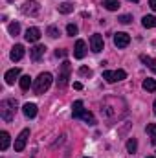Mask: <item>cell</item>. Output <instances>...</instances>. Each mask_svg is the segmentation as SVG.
<instances>
[{
    "label": "cell",
    "instance_id": "obj_1",
    "mask_svg": "<svg viewBox=\"0 0 156 158\" xmlns=\"http://www.w3.org/2000/svg\"><path fill=\"white\" fill-rule=\"evenodd\" d=\"M125 103L121 98H105L101 103V116L107 119H119L127 114V109H117V105Z\"/></svg>",
    "mask_w": 156,
    "mask_h": 158
},
{
    "label": "cell",
    "instance_id": "obj_2",
    "mask_svg": "<svg viewBox=\"0 0 156 158\" xmlns=\"http://www.w3.org/2000/svg\"><path fill=\"white\" fill-rule=\"evenodd\" d=\"M15 110H17V101L15 99H4L0 103V118L4 121H13L15 118Z\"/></svg>",
    "mask_w": 156,
    "mask_h": 158
},
{
    "label": "cell",
    "instance_id": "obj_3",
    "mask_svg": "<svg viewBox=\"0 0 156 158\" xmlns=\"http://www.w3.org/2000/svg\"><path fill=\"white\" fill-rule=\"evenodd\" d=\"M51 74L50 72H42L39 74V77L35 79V83H33V92L35 94H44L48 88H50V85H51Z\"/></svg>",
    "mask_w": 156,
    "mask_h": 158
},
{
    "label": "cell",
    "instance_id": "obj_4",
    "mask_svg": "<svg viewBox=\"0 0 156 158\" xmlns=\"http://www.w3.org/2000/svg\"><path fill=\"white\" fill-rule=\"evenodd\" d=\"M70 74H72V66L68 61H64L61 64V70H59V79H57V86L59 88H64L68 85V79H70Z\"/></svg>",
    "mask_w": 156,
    "mask_h": 158
},
{
    "label": "cell",
    "instance_id": "obj_5",
    "mask_svg": "<svg viewBox=\"0 0 156 158\" xmlns=\"http://www.w3.org/2000/svg\"><path fill=\"white\" fill-rule=\"evenodd\" d=\"M20 11H22L24 15L37 17L39 11H40V6H39V2H35V0H28V2H24V6L20 7Z\"/></svg>",
    "mask_w": 156,
    "mask_h": 158
},
{
    "label": "cell",
    "instance_id": "obj_6",
    "mask_svg": "<svg viewBox=\"0 0 156 158\" xmlns=\"http://www.w3.org/2000/svg\"><path fill=\"white\" fill-rule=\"evenodd\" d=\"M125 77H127L125 70H107V72H103V79L107 83H116V81H121Z\"/></svg>",
    "mask_w": 156,
    "mask_h": 158
},
{
    "label": "cell",
    "instance_id": "obj_7",
    "mask_svg": "<svg viewBox=\"0 0 156 158\" xmlns=\"http://www.w3.org/2000/svg\"><path fill=\"white\" fill-rule=\"evenodd\" d=\"M28 138H30V129H24L18 136H17V140H15V151L17 153H20V151H24V147H26V142H28Z\"/></svg>",
    "mask_w": 156,
    "mask_h": 158
},
{
    "label": "cell",
    "instance_id": "obj_8",
    "mask_svg": "<svg viewBox=\"0 0 156 158\" xmlns=\"http://www.w3.org/2000/svg\"><path fill=\"white\" fill-rule=\"evenodd\" d=\"M114 44H116L117 48H127L129 44H130V37H129V33H123V31H119L114 35Z\"/></svg>",
    "mask_w": 156,
    "mask_h": 158
},
{
    "label": "cell",
    "instance_id": "obj_9",
    "mask_svg": "<svg viewBox=\"0 0 156 158\" xmlns=\"http://www.w3.org/2000/svg\"><path fill=\"white\" fill-rule=\"evenodd\" d=\"M90 50L96 52V53L103 50V37H101L99 33H94V35L90 37Z\"/></svg>",
    "mask_w": 156,
    "mask_h": 158
},
{
    "label": "cell",
    "instance_id": "obj_10",
    "mask_svg": "<svg viewBox=\"0 0 156 158\" xmlns=\"http://www.w3.org/2000/svg\"><path fill=\"white\" fill-rule=\"evenodd\" d=\"M44 52H46V46H42V44H37V46H33L31 50H30V57H31V61H40V57L44 55Z\"/></svg>",
    "mask_w": 156,
    "mask_h": 158
},
{
    "label": "cell",
    "instance_id": "obj_11",
    "mask_svg": "<svg viewBox=\"0 0 156 158\" xmlns=\"http://www.w3.org/2000/svg\"><path fill=\"white\" fill-rule=\"evenodd\" d=\"M84 55H86V44H84V40L79 39L76 42V48H74V57L76 59H83Z\"/></svg>",
    "mask_w": 156,
    "mask_h": 158
},
{
    "label": "cell",
    "instance_id": "obj_12",
    "mask_svg": "<svg viewBox=\"0 0 156 158\" xmlns=\"http://www.w3.org/2000/svg\"><path fill=\"white\" fill-rule=\"evenodd\" d=\"M9 57H11V61H20V59L24 57V46H22V44H15V46L11 48Z\"/></svg>",
    "mask_w": 156,
    "mask_h": 158
},
{
    "label": "cell",
    "instance_id": "obj_13",
    "mask_svg": "<svg viewBox=\"0 0 156 158\" xmlns=\"http://www.w3.org/2000/svg\"><path fill=\"white\" fill-rule=\"evenodd\" d=\"M24 37H26L28 42H37V40L40 39V30L39 28H28Z\"/></svg>",
    "mask_w": 156,
    "mask_h": 158
},
{
    "label": "cell",
    "instance_id": "obj_14",
    "mask_svg": "<svg viewBox=\"0 0 156 158\" xmlns=\"http://www.w3.org/2000/svg\"><path fill=\"white\" fill-rule=\"evenodd\" d=\"M18 76H20V68H11V70H7V72H6L4 79H6V83H7V85H13V83L18 79Z\"/></svg>",
    "mask_w": 156,
    "mask_h": 158
},
{
    "label": "cell",
    "instance_id": "obj_15",
    "mask_svg": "<svg viewBox=\"0 0 156 158\" xmlns=\"http://www.w3.org/2000/svg\"><path fill=\"white\" fill-rule=\"evenodd\" d=\"M22 112H24L26 118H35L37 116V105L35 103H26L22 107Z\"/></svg>",
    "mask_w": 156,
    "mask_h": 158
},
{
    "label": "cell",
    "instance_id": "obj_16",
    "mask_svg": "<svg viewBox=\"0 0 156 158\" xmlns=\"http://www.w3.org/2000/svg\"><path fill=\"white\" fill-rule=\"evenodd\" d=\"M83 112H84V109H83V101H81V99L74 101V105H72V118H81Z\"/></svg>",
    "mask_w": 156,
    "mask_h": 158
},
{
    "label": "cell",
    "instance_id": "obj_17",
    "mask_svg": "<svg viewBox=\"0 0 156 158\" xmlns=\"http://www.w3.org/2000/svg\"><path fill=\"white\" fill-rule=\"evenodd\" d=\"M140 59H142V63H143V64H145L147 68H151V70H153V72L156 74V59L149 57V55H142Z\"/></svg>",
    "mask_w": 156,
    "mask_h": 158
},
{
    "label": "cell",
    "instance_id": "obj_18",
    "mask_svg": "<svg viewBox=\"0 0 156 158\" xmlns=\"http://www.w3.org/2000/svg\"><path fill=\"white\" fill-rule=\"evenodd\" d=\"M7 147H9V132L2 131V132H0V149L6 151Z\"/></svg>",
    "mask_w": 156,
    "mask_h": 158
},
{
    "label": "cell",
    "instance_id": "obj_19",
    "mask_svg": "<svg viewBox=\"0 0 156 158\" xmlns=\"http://www.w3.org/2000/svg\"><path fill=\"white\" fill-rule=\"evenodd\" d=\"M142 24H143L145 28H156V17L154 15H145V17L142 19Z\"/></svg>",
    "mask_w": 156,
    "mask_h": 158
},
{
    "label": "cell",
    "instance_id": "obj_20",
    "mask_svg": "<svg viewBox=\"0 0 156 158\" xmlns=\"http://www.w3.org/2000/svg\"><path fill=\"white\" fill-rule=\"evenodd\" d=\"M119 6H121L119 0H103V7L109 9V11H116Z\"/></svg>",
    "mask_w": 156,
    "mask_h": 158
},
{
    "label": "cell",
    "instance_id": "obj_21",
    "mask_svg": "<svg viewBox=\"0 0 156 158\" xmlns=\"http://www.w3.org/2000/svg\"><path fill=\"white\" fill-rule=\"evenodd\" d=\"M143 90H147V92H156V81L151 77H147L145 81H143Z\"/></svg>",
    "mask_w": 156,
    "mask_h": 158
},
{
    "label": "cell",
    "instance_id": "obj_22",
    "mask_svg": "<svg viewBox=\"0 0 156 158\" xmlns=\"http://www.w3.org/2000/svg\"><path fill=\"white\" fill-rule=\"evenodd\" d=\"M18 83H20V88L22 90H28L30 86H33V81H31L30 76H22V77L18 79Z\"/></svg>",
    "mask_w": 156,
    "mask_h": 158
},
{
    "label": "cell",
    "instance_id": "obj_23",
    "mask_svg": "<svg viewBox=\"0 0 156 158\" xmlns=\"http://www.w3.org/2000/svg\"><path fill=\"white\" fill-rule=\"evenodd\" d=\"M72 11H74V4H70V2H64L59 6V13H63V15H68Z\"/></svg>",
    "mask_w": 156,
    "mask_h": 158
},
{
    "label": "cell",
    "instance_id": "obj_24",
    "mask_svg": "<svg viewBox=\"0 0 156 158\" xmlns=\"http://www.w3.org/2000/svg\"><path fill=\"white\" fill-rule=\"evenodd\" d=\"M7 31H9L13 37L18 35V33H20V24H18V22H11V24L7 26Z\"/></svg>",
    "mask_w": 156,
    "mask_h": 158
},
{
    "label": "cell",
    "instance_id": "obj_25",
    "mask_svg": "<svg viewBox=\"0 0 156 158\" xmlns=\"http://www.w3.org/2000/svg\"><path fill=\"white\" fill-rule=\"evenodd\" d=\"M147 132H149V136H151V142L156 145V123L147 125Z\"/></svg>",
    "mask_w": 156,
    "mask_h": 158
},
{
    "label": "cell",
    "instance_id": "obj_26",
    "mask_svg": "<svg viewBox=\"0 0 156 158\" xmlns=\"http://www.w3.org/2000/svg\"><path fill=\"white\" fill-rule=\"evenodd\" d=\"M81 118L84 119L88 125H94V123H96V118H94V114H92V112H88V110H84V112L81 114Z\"/></svg>",
    "mask_w": 156,
    "mask_h": 158
},
{
    "label": "cell",
    "instance_id": "obj_27",
    "mask_svg": "<svg viewBox=\"0 0 156 158\" xmlns=\"http://www.w3.org/2000/svg\"><path fill=\"white\" fill-rule=\"evenodd\" d=\"M46 33H48V35H50L51 39H57V37L61 35V33H59V28H57V26H48Z\"/></svg>",
    "mask_w": 156,
    "mask_h": 158
},
{
    "label": "cell",
    "instance_id": "obj_28",
    "mask_svg": "<svg viewBox=\"0 0 156 158\" xmlns=\"http://www.w3.org/2000/svg\"><path fill=\"white\" fill-rule=\"evenodd\" d=\"M136 149H138V142H136V138H130L127 142V151L129 153H136Z\"/></svg>",
    "mask_w": 156,
    "mask_h": 158
},
{
    "label": "cell",
    "instance_id": "obj_29",
    "mask_svg": "<svg viewBox=\"0 0 156 158\" xmlns=\"http://www.w3.org/2000/svg\"><path fill=\"white\" fill-rule=\"evenodd\" d=\"M77 26H76V24H68V26H66V33H68V35H72V37H74V35H77Z\"/></svg>",
    "mask_w": 156,
    "mask_h": 158
},
{
    "label": "cell",
    "instance_id": "obj_30",
    "mask_svg": "<svg viewBox=\"0 0 156 158\" xmlns=\"http://www.w3.org/2000/svg\"><path fill=\"white\" fill-rule=\"evenodd\" d=\"M117 20H119L121 24H129V22L132 20V17H130V15H121V17H119Z\"/></svg>",
    "mask_w": 156,
    "mask_h": 158
},
{
    "label": "cell",
    "instance_id": "obj_31",
    "mask_svg": "<svg viewBox=\"0 0 156 158\" xmlns=\"http://www.w3.org/2000/svg\"><path fill=\"white\" fill-rule=\"evenodd\" d=\"M90 74H92L90 68H86V66H81L79 68V76H90Z\"/></svg>",
    "mask_w": 156,
    "mask_h": 158
},
{
    "label": "cell",
    "instance_id": "obj_32",
    "mask_svg": "<svg viewBox=\"0 0 156 158\" xmlns=\"http://www.w3.org/2000/svg\"><path fill=\"white\" fill-rule=\"evenodd\" d=\"M66 53H68L66 50H57V52H55V55H57V57H66Z\"/></svg>",
    "mask_w": 156,
    "mask_h": 158
},
{
    "label": "cell",
    "instance_id": "obj_33",
    "mask_svg": "<svg viewBox=\"0 0 156 158\" xmlns=\"http://www.w3.org/2000/svg\"><path fill=\"white\" fill-rule=\"evenodd\" d=\"M149 6H151V7L156 11V0H149Z\"/></svg>",
    "mask_w": 156,
    "mask_h": 158
},
{
    "label": "cell",
    "instance_id": "obj_34",
    "mask_svg": "<svg viewBox=\"0 0 156 158\" xmlns=\"http://www.w3.org/2000/svg\"><path fill=\"white\" fill-rule=\"evenodd\" d=\"M74 88H76V90H81V88H83V85H81V83H74Z\"/></svg>",
    "mask_w": 156,
    "mask_h": 158
},
{
    "label": "cell",
    "instance_id": "obj_35",
    "mask_svg": "<svg viewBox=\"0 0 156 158\" xmlns=\"http://www.w3.org/2000/svg\"><path fill=\"white\" fill-rule=\"evenodd\" d=\"M153 109H154V116H156V101L153 103Z\"/></svg>",
    "mask_w": 156,
    "mask_h": 158
},
{
    "label": "cell",
    "instance_id": "obj_36",
    "mask_svg": "<svg viewBox=\"0 0 156 158\" xmlns=\"http://www.w3.org/2000/svg\"><path fill=\"white\" fill-rule=\"evenodd\" d=\"M129 2H134V4H138V2H140V0H129Z\"/></svg>",
    "mask_w": 156,
    "mask_h": 158
},
{
    "label": "cell",
    "instance_id": "obj_37",
    "mask_svg": "<svg viewBox=\"0 0 156 158\" xmlns=\"http://www.w3.org/2000/svg\"><path fill=\"white\" fill-rule=\"evenodd\" d=\"M145 158H154V156H145Z\"/></svg>",
    "mask_w": 156,
    "mask_h": 158
},
{
    "label": "cell",
    "instance_id": "obj_38",
    "mask_svg": "<svg viewBox=\"0 0 156 158\" xmlns=\"http://www.w3.org/2000/svg\"><path fill=\"white\" fill-rule=\"evenodd\" d=\"M84 158H88V156H84Z\"/></svg>",
    "mask_w": 156,
    "mask_h": 158
}]
</instances>
